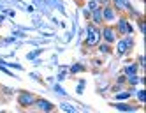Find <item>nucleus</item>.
<instances>
[{
  "instance_id": "15",
  "label": "nucleus",
  "mask_w": 146,
  "mask_h": 113,
  "mask_svg": "<svg viewBox=\"0 0 146 113\" xmlns=\"http://www.w3.org/2000/svg\"><path fill=\"white\" fill-rule=\"evenodd\" d=\"M88 7H90V9H95V7H97V4H95V2H90V5H88Z\"/></svg>"
},
{
  "instance_id": "14",
  "label": "nucleus",
  "mask_w": 146,
  "mask_h": 113,
  "mask_svg": "<svg viewBox=\"0 0 146 113\" xmlns=\"http://www.w3.org/2000/svg\"><path fill=\"white\" fill-rule=\"evenodd\" d=\"M139 101H141V102H143V101H144V92H143V90H141V92H139Z\"/></svg>"
},
{
  "instance_id": "10",
  "label": "nucleus",
  "mask_w": 146,
  "mask_h": 113,
  "mask_svg": "<svg viewBox=\"0 0 146 113\" xmlns=\"http://www.w3.org/2000/svg\"><path fill=\"white\" fill-rule=\"evenodd\" d=\"M114 108L123 110V111H129V110H132V106H127V104H114Z\"/></svg>"
},
{
  "instance_id": "5",
  "label": "nucleus",
  "mask_w": 146,
  "mask_h": 113,
  "mask_svg": "<svg viewBox=\"0 0 146 113\" xmlns=\"http://www.w3.org/2000/svg\"><path fill=\"white\" fill-rule=\"evenodd\" d=\"M104 37H106V41H109V43H113L114 41V34L111 28H104Z\"/></svg>"
},
{
  "instance_id": "3",
  "label": "nucleus",
  "mask_w": 146,
  "mask_h": 113,
  "mask_svg": "<svg viewBox=\"0 0 146 113\" xmlns=\"http://www.w3.org/2000/svg\"><path fill=\"white\" fill-rule=\"evenodd\" d=\"M19 102H21L23 106H28V104H32V102H34V97L30 96V94H21V96H19Z\"/></svg>"
},
{
  "instance_id": "12",
  "label": "nucleus",
  "mask_w": 146,
  "mask_h": 113,
  "mask_svg": "<svg viewBox=\"0 0 146 113\" xmlns=\"http://www.w3.org/2000/svg\"><path fill=\"white\" fill-rule=\"evenodd\" d=\"M81 69H83L81 66H72V73H79Z\"/></svg>"
},
{
  "instance_id": "7",
  "label": "nucleus",
  "mask_w": 146,
  "mask_h": 113,
  "mask_svg": "<svg viewBox=\"0 0 146 113\" xmlns=\"http://www.w3.org/2000/svg\"><path fill=\"white\" fill-rule=\"evenodd\" d=\"M125 74H127L129 78L130 76H135V66H129L127 69H125Z\"/></svg>"
},
{
  "instance_id": "6",
  "label": "nucleus",
  "mask_w": 146,
  "mask_h": 113,
  "mask_svg": "<svg viewBox=\"0 0 146 113\" xmlns=\"http://www.w3.org/2000/svg\"><path fill=\"white\" fill-rule=\"evenodd\" d=\"M37 106L42 108V110H51V108H53V106H51L49 102H46V101H37Z\"/></svg>"
},
{
  "instance_id": "2",
  "label": "nucleus",
  "mask_w": 146,
  "mask_h": 113,
  "mask_svg": "<svg viewBox=\"0 0 146 113\" xmlns=\"http://www.w3.org/2000/svg\"><path fill=\"white\" fill-rule=\"evenodd\" d=\"M130 46H132V39H123V41H120V43H118V53L123 55Z\"/></svg>"
},
{
  "instance_id": "1",
  "label": "nucleus",
  "mask_w": 146,
  "mask_h": 113,
  "mask_svg": "<svg viewBox=\"0 0 146 113\" xmlns=\"http://www.w3.org/2000/svg\"><path fill=\"white\" fill-rule=\"evenodd\" d=\"M99 39H100V32L95 28V27H88V35H86V43L90 46L93 44H97L99 43Z\"/></svg>"
},
{
  "instance_id": "8",
  "label": "nucleus",
  "mask_w": 146,
  "mask_h": 113,
  "mask_svg": "<svg viewBox=\"0 0 146 113\" xmlns=\"http://www.w3.org/2000/svg\"><path fill=\"white\" fill-rule=\"evenodd\" d=\"M104 18L106 19H114V13H113V9H106V11H104Z\"/></svg>"
},
{
  "instance_id": "11",
  "label": "nucleus",
  "mask_w": 146,
  "mask_h": 113,
  "mask_svg": "<svg viewBox=\"0 0 146 113\" xmlns=\"http://www.w3.org/2000/svg\"><path fill=\"white\" fill-rule=\"evenodd\" d=\"M129 96H130L129 92H123V94H118V96H116V99H127Z\"/></svg>"
},
{
  "instance_id": "9",
  "label": "nucleus",
  "mask_w": 146,
  "mask_h": 113,
  "mask_svg": "<svg viewBox=\"0 0 146 113\" xmlns=\"http://www.w3.org/2000/svg\"><path fill=\"white\" fill-rule=\"evenodd\" d=\"M93 19H95L97 23L102 21V13H100V11H95V13H93Z\"/></svg>"
},
{
  "instance_id": "13",
  "label": "nucleus",
  "mask_w": 146,
  "mask_h": 113,
  "mask_svg": "<svg viewBox=\"0 0 146 113\" xmlns=\"http://www.w3.org/2000/svg\"><path fill=\"white\" fill-rule=\"evenodd\" d=\"M62 110H67V111H74V108H70V106H67V104H64V106H62Z\"/></svg>"
},
{
  "instance_id": "4",
  "label": "nucleus",
  "mask_w": 146,
  "mask_h": 113,
  "mask_svg": "<svg viewBox=\"0 0 146 113\" xmlns=\"http://www.w3.org/2000/svg\"><path fill=\"white\" fill-rule=\"evenodd\" d=\"M118 27H120V32H123V34H129L130 32V25L127 23V21H125V19H120V23H118Z\"/></svg>"
}]
</instances>
